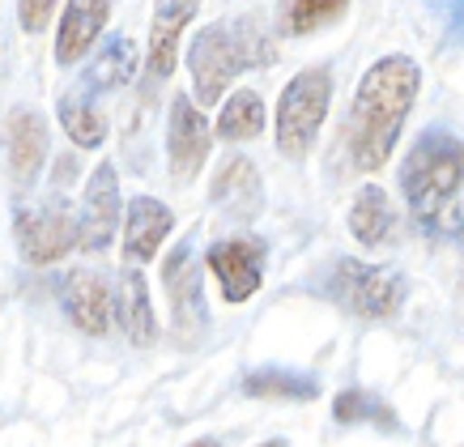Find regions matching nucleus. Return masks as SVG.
Returning <instances> with one entry per match:
<instances>
[{
    "label": "nucleus",
    "mask_w": 464,
    "mask_h": 447,
    "mask_svg": "<svg viewBox=\"0 0 464 447\" xmlns=\"http://www.w3.org/2000/svg\"><path fill=\"white\" fill-rule=\"evenodd\" d=\"M418 90H422V69L409 56H383L362 73L345 124V145L358 170H380L392 158L401 128L418 102Z\"/></svg>",
    "instance_id": "nucleus-1"
},
{
    "label": "nucleus",
    "mask_w": 464,
    "mask_h": 447,
    "mask_svg": "<svg viewBox=\"0 0 464 447\" xmlns=\"http://www.w3.org/2000/svg\"><path fill=\"white\" fill-rule=\"evenodd\" d=\"M460 188H464V141L451 132H422L401 167L409 218L426 238H464L460 222Z\"/></svg>",
    "instance_id": "nucleus-2"
},
{
    "label": "nucleus",
    "mask_w": 464,
    "mask_h": 447,
    "mask_svg": "<svg viewBox=\"0 0 464 447\" xmlns=\"http://www.w3.org/2000/svg\"><path fill=\"white\" fill-rule=\"evenodd\" d=\"M268 60H273V39L260 30L256 17L205 26L188 47L192 94H197L200 107H213V102H222L226 85L243 69H256V64H268Z\"/></svg>",
    "instance_id": "nucleus-3"
},
{
    "label": "nucleus",
    "mask_w": 464,
    "mask_h": 447,
    "mask_svg": "<svg viewBox=\"0 0 464 447\" xmlns=\"http://www.w3.org/2000/svg\"><path fill=\"white\" fill-rule=\"evenodd\" d=\"M333 102V77L328 69H303L290 77V85L277 98V154L282 158H307L315 137L324 128Z\"/></svg>",
    "instance_id": "nucleus-4"
},
{
    "label": "nucleus",
    "mask_w": 464,
    "mask_h": 447,
    "mask_svg": "<svg viewBox=\"0 0 464 447\" xmlns=\"http://www.w3.org/2000/svg\"><path fill=\"white\" fill-rule=\"evenodd\" d=\"M333 294L353 316H362V320H388L405 303V281L392 268L362 265V260H337V268H333Z\"/></svg>",
    "instance_id": "nucleus-5"
},
{
    "label": "nucleus",
    "mask_w": 464,
    "mask_h": 447,
    "mask_svg": "<svg viewBox=\"0 0 464 447\" xmlns=\"http://www.w3.org/2000/svg\"><path fill=\"white\" fill-rule=\"evenodd\" d=\"M17 248L30 265H56L64 252L82 248V218L69 205H43V209L17 213Z\"/></svg>",
    "instance_id": "nucleus-6"
},
{
    "label": "nucleus",
    "mask_w": 464,
    "mask_h": 447,
    "mask_svg": "<svg viewBox=\"0 0 464 447\" xmlns=\"http://www.w3.org/2000/svg\"><path fill=\"white\" fill-rule=\"evenodd\" d=\"M213 145V128L205 120V107L197 98H175L170 102V120H167V167L175 175V183H192L209 158Z\"/></svg>",
    "instance_id": "nucleus-7"
},
{
    "label": "nucleus",
    "mask_w": 464,
    "mask_h": 447,
    "mask_svg": "<svg viewBox=\"0 0 464 447\" xmlns=\"http://www.w3.org/2000/svg\"><path fill=\"white\" fill-rule=\"evenodd\" d=\"M162 286H167V298H170V320H175L183 341H192L205 328V298H200L205 290H200V268L192 260V243H179L167 256Z\"/></svg>",
    "instance_id": "nucleus-8"
},
{
    "label": "nucleus",
    "mask_w": 464,
    "mask_h": 447,
    "mask_svg": "<svg viewBox=\"0 0 464 447\" xmlns=\"http://www.w3.org/2000/svg\"><path fill=\"white\" fill-rule=\"evenodd\" d=\"M260 243L256 238H222L209 248V273L218 277L222 286V298L226 303H247L260 281H265V265H260Z\"/></svg>",
    "instance_id": "nucleus-9"
},
{
    "label": "nucleus",
    "mask_w": 464,
    "mask_h": 447,
    "mask_svg": "<svg viewBox=\"0 0 464 447\" xmlns=\"http://www.w3.org/2000/svg\"><path fill=\"white\" fill-rule=\"evenodd\" d=\"M120 180L111 162H99L90 183H85L82 205V252H107V243L120 230Z\"/></svg>",
    "instance_id": "nucleus-10"
},
{
    "label": "nucleus",
    "mask_w": 464,
    "mask_h": 447,
    "mask_svg": "<svg viewBox=\"0 0 464 447\" xmlns=\"http://www.w3.org/2000/svg\"><path fill=\"white\" fill-rule=\"evenodd\" d=\"M64 311L85 336H102L115 320V294L107 277L90 268H72L64 277Z\"/></svg>",
    "instance_id": "nucleus-11"
},
{
    "label": "nucleus",
    "mask_w": 464,
    "mask_h": 447,
    "mask_svg": "<svg viewBox=\"0 0 464 447\" xmlns=\"http://www.w3.org/2000/svg\"><path fill=\"white\" fill-rule=\"evenodd\" d=\"M209 196H213V205H218L226 218H235V222L256 218L260 205H265V188H260V175H256L252 158H243V154L226 158L209 183Z\"/></svg>",
    "instance_id": "nucleus-12"
},
{
    "label": "nucleus",
    "mask_w": 464,
    "mask_h": 447,
    "mask_svg": "<svg viewBox=\"0 0 464 447\" xmlns=\"http://www.w3.org/2000/svg\"><path fill=\"white\" fill-rule=\"evenodd\" d=\"M175 213L154 200V196H132V205L124 209V260L128 265H145L154 260L158 248L167 243Z\"/></svg>",
    "instance_id": "nucleus-13"
},
{
    "label": "nucleus",
    "mask_w": 464,
    "mask_h": 447,
    "mask_svg": "<svg viewBox=\"0 0 464 447\" xmlns=\"http://www.w3.org/2000/svg\"><path fill=\"white\" fill-rule=\"evenodd\" d=\"M200 0H154V26H150V73L170 77L175 56H179V39L188 22L197 17Z\"/></svg>",
    "instance_id": "nucleus-14"
},
{
    "label": "nucleus",
    "mask_w": 464,
    "mask_h": 447,
    "mask_svg": "<svg viewBox=\"0 0 464 447\" xmlns=\"http://www.w3.org/2000/svg\"><path fill=\"white\" fill-rule=\"evenodd\" d=\"M107 17H111V0H69V5H64V22H60V30H56L60 64H77V60L99 43Z\"/></svg>",
    "instance_id": "nucleus-15"
},
{
    "label": "nucleus",
    "mask_w": 464,
    "mask_h": 447,
    "mask_svg": "<svg viewBox=\"0 0 464 447\" xmlns=\"http://www.w3.org/2000/svg\"><path fill=\"white\" fill-rule=\"evenodd\" d=\"M115 320H120V328H124V336L132 345H154L158 341V316H154V303H150V286H145L137 265H124V273H120Z\"/></svg>",
    "instance_id": "nucleus-16"
},
{
    "label": "nucleus",
    "mask_w": 464,
    "mask_h": 447,
    "mask_svg": "<svg viewBox=\"0 0 464 447\" xmlns=\"http://www.w3.org/2000/svg\"><path fill=\"white\" fill-rule=\"evenodd\" d=\"M9 170H14L17 183H30L47 162V124H43L39 112H26L17 107L9 115Z\"/></svg>",
    "instance_id": "nucleus-17"
},
{
    "label": "nucleus",
    "mask_w": 464,
    "mask_h": 447,
    "mask_svg": "<svg viewBox=\"0 0 464 447\" xmlns=\"http://www.w3.org/2000/svg\"><path fill=\"white\" fill-rule=\"evenodd\" d=\"M350 235L362 248H383L396 235V209L383 188L371 183V188L358 192V200H353V209H350Z\"/></svg>",
    "instance_id": "nucleus-18"
},
{
    "label": "nucleus",
    "mask_w": 464,
    "mask_h": 447,
    "mask_svg": "<svg viewBox=\"0 0 464 447\" xmlns=\"http://www.w3.org/2000/svg\"><path fill=\"white\" fill-rule=\"evenodd\" d=\"M137 73V43L124 39V34H111V39L99 47L94 64L85 69V90H120V85L132 82Z\"/></svg>",
    "instance_id": "nucleus-19"
},
{
    "label": "nucleus",
    "mask_w": 464,
    "mask_h": 447,
    "mask_svg": "<svg viewBox=\"0 0 464 447\" xmlns=\"http://www.w3.org/2000/svg\"><path fill=\"white\" fill-rule=\"evenodd\" d=\"M213 132L222 141H252L265 132V102L256 90H235V98H226L222 115H218V124Z\"/></svg>",
    "instance_id": "nucleus-20"
},
{
    "label": "nucleus",
    "mask_w": 464,
    "mask_h": 447,
    "mask_svg": "<svg viewBox=\"0 0 464 447\" xmlns=\"http://www.w3.org/2000/svg\"><path fill=\"white\" fill-rule=\"evenodd\" d=\"M345 9H350V0H282L277 26L282 34H315V30L333 26Z\"/></svg>",
    "instance_id": "nucleus-21"
},
{
    "label": "nucleus",
    "mask_w": 464,
    "mask_h": 447,
    "mask_svg": "<svg viewBox=\"0 0 464 447\" xmlns=\"http://www.w3.org/2000/svg\"><path fill=\"white\" fill-rule=\"evenodd\" d=\"M243 392H247V396H260V401H311V396L320 392V384L295 375V371L268 366V371H252V375L243 379Z\"/></svg>",
    "instance_id": "nucleus-22"
},
{
    "label": "nucleus",
    "mask_w": 464,
    "mask_h": 447,
    "mask_svg": "<svg viewBox=\"0 0 464 447\" xmlns=\"http://www.w3.org/2000/svg\"><path fill=\"white\" fill-rule=\"evenodd\" d=\"M60 124H64V132H69L82 150H94V145H102V137H107V120H102L85 98H60Z\"/></svg>",
    "instance_id": "nucleus-23"
},
{
    "label": "nucleus",
    "mask_w": 464,
    "mask_h": 447,
    "mask_svg": "<svg viewBox=\"0 0 464 447\" xmlns=\"http://www.w3.org/2000/svg\"><path fill=\"white\" fill-rule=\"evenodd\" d=\"M333 418H337L341 426L371 422V418H380L383 426H392V413H388V409H380V401H375V396H366V392H341L337 405H333Z\"/></svg>",
    "instance_id": "nucleus-24"
},
{
    "label": "nucleus",
    "mask_w": 464,
    "mask_h": 447,
    "mask_svg": "<svg viewBox=\"0 0 464 447\" xmlns=\"http://www.w3.org/2000/svg\"><path fill=\"white\" fill-rule=\"evenodd\" d=\"M52 14H56V0H17V22L26 34H39L52 26Z\"/></svg>",
    "instance_id": "nucleus-25"
},
{
    "label": "nucleus",
    "mask_w": 464,
    "mask_h": 447,
    "mask_svg": "<svg viewBox=\"0 0 464 447\" xmlns=\"http://www.w3.org/2000/svg\"><path fill=\"white\" fill-rule=\"evenodd\" d=\"M192 447H218V443H213V439H200V443H192Z\"/></svg>",
    "instance_id": "nucleus-26"
},
{
    "label": "nucleus",
    "mask_w": 464,
    "mask_h": 447,
    "mask_svg": "<svg viewBox=\"0 0 464 447\" xmlns=\"http://www.w3.org/2000/svg\"><path fill=\"white\" fill-rule=\"evenodd\" d=\"M265 447H285V443H265Z\"/></svg>",
    "instance_id": "nucleus-27"
}]
</instances>
